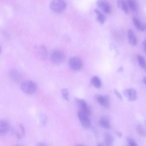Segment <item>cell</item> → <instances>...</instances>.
<instances>
[{
  "mask_svg": "<svg viewBox=\"0 0 146 146\" xmlns=\"http://www.w3.org/2000/svg\"><path fill=\"white\" fill-rule=\"evenodd\" d=\"M14 131L16 137L18 139H22L25 136V129L23 126L21 124H18L15 126Z\"/></svg>",
  "mask_w": 146,
  "mask_h": 146,
  "instance_id": "8fae6325",
  "label": "cell"
},
{
  "mask_svg": "<svg viewBox=\"0 0 146 146\" xmlns=\"http://www.w3.org/2000/svg\"><path fill=\"white\" fill-rule=\"evenodd\" d=\"M37 145L38 146H45L46 145L44 143H39L37 144Z\"/></svg>",
  "mask_w": 146,
  "mask_h": 146,
  "instance_id": "4dcf8cb0",
  "label": "cell"
},
{
  "mask_svg": "<svg viewBox=\"0 0 146 146\" xmlns=\"http://www.w3.org/2000/svg\"><path fill=\"white\" fill-rule=\"evenodd\" d=\"M9 128V125L7 121L4 120L0 121V135H3L5 134Z\"/></svg>",
  "mask_w": 146,
  "mask_h": 146,
  "instance_id": "7c38bea8",
  "label": "cell"
},
{
  "mask_svg": "<svg viewBox=\"0 0 146 146\" xmlns=\"http://www.w3.org/2000/svg\"><path fill=\"white\" fill-rule=\"evenodd\" d=\"M37 85L34 81L27 80L23 82L21 84V88L22 91L25 93L31 95L36 92Z\"/></svg>",
  "mask_w": 146,
  "mask_h": 146,
  "instance_id": "7a4b0ae2",
  "label": "cell"
},
{
  "mask_svg": "<svg viewBox=\"0 0 146 146\" xmlns=\"http://www.w3.org/2000/svg\"><path fill=\"white\" fill-rule=\"evenodd\" d=\"M94 11L96 15L97 21L100 24H103L106 21L105 16L97 9H95Z\"/></svg>",
  "mask_w": 146,
  "mask_h": 146,
  "instance_id": "9a60e30c",
  "label": "cell"
},
{
  "mask_svg": "<svg viewBox=\"0 0 146 146\" xmlns=\"http://www.w3.org/2000/svg\"><path fill=\"white\" fill-rule=\"evenodd\" d=\"M34 55L38 59L43 60L47 57L48 53L46 47L42 44H37L33 49Z\"/></svg>",
  "mask_w": 146,
  "mask_h": 146,
  "instance_id": "277c9868",
  "label": "cell"
},
{
  "mask_svg": "<svg viewBox=\"0 0 146 146\" xmlns=\"http://www.w3.org/2000/svg\"><path fill=\"white\" fill-rule=\"evenodd\" d=\"M50 5L52 11L58 13H62L66 8V4L64 0H52Z\"/></svg>",
  "mask_w": 146,
  "mask_h": 146,
  "instance_id": "3957f363",
  "label": "cell"
},
{
  "mask_svg": "<svg viewBox=\"0 0 146 146\" xmlns=\"http://www.w3.org/2000/svg\"><path fill=\"white\" fill-rule=\"evenodd\" d=\"M123 70V68L122 66L120 67L118 69H117V72H122Z\"/></svg>",
  "mask_w": 146,
  "mask_h": 146,
  "instance_id": "f1b7e54d",
  "label": "cell"
},
{
  "mask_svg": "<svg viewBox=\"0 0 146 146\" xmlns=\"http://www.w3.org/2000/svg\"><path fill=\"white\" fill-rule=\"evenodd\" d=\"M99 124L102 127L107 129L110 128L111 126L108 120L105 117H102L99 120Z\"/></svg>",
  "mask_w": 146,
  "mask_h": 146,
  "instance_id": "d6986e66",
  "label": "cell"
},
{
  "mask_svg": "<svg viewBox=\"0 0 146 146\" xmlns=\"http://www.w3.org/2000/svg\"><path fill=\"white\" fill-rule=\"evenodd\" d=\"M127 38L129 43L131 45L135 46L137 43L136 37L133 31L130 29L128 30Z\"/></svg>",
  "mask_w": 146,
  "mask_h": 146,
  "instance_id": "5bb4252c",
  "label": "cell"
},
{
  "mask_svg": "<svg viewBox=\"0 0 146 146\" xmlns=\"http://www.w3.org/2000/svg\"><path fill=\"white\" fill-rule=\"evenodd\" d=\"M123 93L125 96L130 101H134L137 98V92L133 88H129L126 89L124 91Z\"/></svg>",
  "mask_w": 146,
  "mask_h": 146,
  "instance_id": "9c48e42d",
  "label": "cell"
},
{
  "mask_svg": "<svg viewBox=\"0 0 146 146\" xmlns=\"http://www.w3.org/2000/svg\"><path fill=\"white\" fill-rule=\"evenodd\" d=\"M39 120L40 123L42 126L45 125L48 121V117L46 114L41 113L39 116Z\"/></svg>",
  "mask_w": 146,
  "mask_h": 146,
  "instance_id": "603a6c76",
  "label": "cell"
},
{
  "mask_svg": "<svg viewBox=\"0 0 146 146\" xmlns=\"http://www.w3.org/2000/svg\"><path fill=\"white\" fill-rule=\"evenodd\" d=\"M117 136L119 137H121L122 136V133L120 132H118L117 133Z\"/></svg>",
  "mask_w": 146,
  "mask_h": 146,
  "instance_id": "f546056e",
  "label": "cell"
},
{
  "mask_svg": "<svg viewBox=\"0 0 146 146\" xmlns=\"http://www.w3.org/2000/svg\"><path fill=\"white\" fill-rule=\"evenodd\" d=\"M114 92L119 100L121 101L122 100L123 98L121 95L117 90L114 89Z\"/></svg>",
  "mask_w": 146,
  "mask_h": 146,
  "instance_id": "4316f807",
  "label": "cell"
},
{
  "mask_svg": "<svg viewBox=\"0 0 146 146\" xmlns=\"http://www.w3.org/2000/svg\"><path fill=\"white\" fill-rule=\"evenodd\" d=\"M138 63L140 66L144 70H146V60L142 56L138 55L137 56Z\"/></svg>",
  "mask_w": 146,
  "mask_h": 146,
  "instance_id": "ffe728a7",
  "label": "cell"
},
{
  "mask_svg": "<svg viewBox=\"0 0 146 146\" xmlns=\"http://www.w3.org/2000/svg\"><path fill=\"white\" fill-rule=\"evenodd\" d=\"M93 85L96 88H100L101 86L102 82L100 78L97 76L92 77L91 80Z\"/></svg>",
  "mask_w": 146,
  "mask_h": 146,
  "instance_id": "7402d4cb",
  "label": "cell"
},
{
  "mask_svg": "<svg viewBox=\"0 0 146 146\" xmlns=\"http://www.w3.org/2000/svg\"><path fill=\"white\" fill-rule=\"evenodd\" d=\"M104 139L105 144L107 146H110L114 141V138L110 134L106 133L104 135Z\"/></svg>",
  "mask_w": 146,
  "mask_h": 146,
  "instance_id": "ac0fdd59",
  "label": "cell"
},
{
  "mask_svg": "<svg viewBox=\"0 0 146 146\" xmlns=\"http://www.w3.org/2000/svg\"><path fill=\"white\" fill-rule=\"evenodd\" d=\"M144 32L146 35V24H144Z\"/></svg>",
  "mask_w": 146,
  "mask_h": 146,
  "instance_id": "d6a6232c",
  "label": "cell"
},
{
  "mask_svg": "<svg viewBox=\"0 0 146 146\" xmlns=\"http://www.w3.org/2000/svg\"><path fill=\"white\" fill-rule=\"evenodd\" d=\"M76 102L82 111L88 116L91 115V111L86 102L83 99L76 98L75 100Z\"/></svg>",
  "mask_w": 146,
  "mask_h": 146,
  "instance_id": "ba28073f",
  "label": "cell"
},
{
  "mask_svg": "<svg viewBox=\"0 0 146 146\" xmlns=\"http://www.w3.org/2000/svg\"><path fill=\"white\" fill-rule=\"evenodd\" d=\"M127 4L133 11L136 12L138 9V6L135 0H127Z\"/></svg>",
  "mask_w": 146,
  "mask_h": 146,
  "instance_id": "44dd1931",
  "label": "cell"
},
{
  "mask_svg": "<svg viewBox=\"0 0 146 146\" xmlns=\"http://www.w3.org/2000/svg\"><path fill=\"white\" fill-rule=\"evenodd\" d=\"M132 21L133 25L139 31L144 32V24H143L137 18L134 17L133 18Z\"/></svg>",
  "mask_w": 146,
  "mask_h": 146,
  "instance_id": "2e32d148",
  "label": "cell"
},
{
  "mask_svg": "<svg viewBox=\"0 0 146 146\" xmlns=\"http://www.w3.org/2000/svg\"><path fill=\"white\" fill-rule=\"evenodd\" d=\"M9 75L11 80L15 82H19L22 78L21 73L16 69H13L10 70L9 72Z\"/></svg>",
  "mask_w": 146,
  "mask_h": 146,
  "instance_id": "30bf717a",
  "label": "cell"
},
{
  "mask_svg": "<svg viewBox=\"0 0 146 146\" xmlns=\"http://www.w3.org/2000/svg\"><path fill=\"white\" fill-rule=\"evenodd\" d=\"M127 142L129 146H137L138 145L136 142L133 139L131 138H128L127 139Z\"/></svg>",
  "mask_w": 146,
  "mask_h": 146,
  "instance_id": "484cf974",
  "label": "cell"
},
{
  "mask_svg": "<svg viewBox=\"0 0 146 146\" xmlns=\"http://www.w3.org/2000/svg\"><path fill=\"white\" fill-rule=\"evenodd\" d=\"M65 58L64 53L60 50H53L50 56V61L53 64H58L63 63Z\"/></svg>",
  "mask_w": 146,
  "mask_h": 146,
  "instance_id": "6da1fadb",
  "label": "cell"
},
{
  "mask_svg": "<svg viewBox=\"0 0 146 146\" xmlns=\"http://www.w3.org/2000/svg\"><path fill=\"white\" fill-rule=\"evenodd\" d=\"M78 117L80 121L85 128H89L91 125V122L88 116L82 110L79 111L77 113Z\"/></svg>",
  "mask_w": 146,
  "mask_h": 146,
  "instance_id": "5b68a950",
  "label": "cell"
},
{
  "mask_svg": "<svg viewBox=\"0 0 146 146\" xmlns=\"http://www.w3.org/2000/svg\"><path fill=\"white\" fill-rule=\"evenodd\" d=\"M69 65L73 70L77 71L80 69L82 67L83 63L81 59L78 57H73L69 60Z\"/></svg>",
  "mask_w": 146,
  "mask_h": 146,
  "instance_id": "8992f818",
  "label": "cell"
},
{
  "mask_svg": "<svg viewBox=\"0 0 146 146\" xmlns=\"http://www.w3.org/2000/svg\"><path fill=\"white\" fill-rule=\"evenodd\" d=\"M61 93L63 98L67 101H69V93L68 90L66 88H64L61 90Z\"/></svg>",
  "mask_w": 146,
  "mask_h": 146,
  "instance_id": "cb8c5ba5",
  "label": "cell"
},
{
  "mask_svg": "<svg viewBox=\"0 0 146 146\" xmlns=\"http://www.w3.org/2000/svg\"><path fill=\"white\" fill-rule=\"evenodd\" d=\"M137 130L138 133L143 136L146 135V131L140 124H139L137 127Z\"/></svg>",
  "mask_w": 146,
  "mask_h": 146,
  "instance_id": "d4e9b609",
  "label": "cell"
},
{
  "mask_svg": "<svg viewBox=\"0 0 146 146\" xmlns=\"http://www.w3.org/2000/svg\"><path fill=\"white\" fill-rule=\"evenodd\" d=\"M98 7L104 13H110L111 11L110 4L104 0H98L96 2Z\"/></svg>",
  "mask_w": 146,
  "mask_h": 146,
  "instance_id": "52a82bcc",
  "label": "cell"
},
{
  "mask_svg": "<svg viewBox=\"0 0 146 146\" xmlns=\"http://www.w3.org/2000/svg\"><path fill=\"white\" fill-rule=\"evenodd\" d=\"M143 82L146 85V76L143 77Z\"/></svg>",
  "mask_w": 146,
  "mask_h": 146,
  "instance_id": "1f68e13d",
  "label": "cell"
},
{
  "mask_svg": "<svg viewBox=\"0 0 146 146\" xmlns=\"http://www.w3.org/2000/svg\"><path fill=\"white\" fill-rule=\"evenodd\" d=\"M97 99L98 102L102 106L106 108L109 107L110 102L107 96L99 95Z\"/></svg>",
  "mask_w": 146,
  "mask_h": 146,
  "instance_id": "4fadbf2b",
  "label": "cell"
},
{
  "mask_svg": "<svg viewBox=\"0 0 146 146\" xmlns=\"http://www.w3.org/2000/svg\"><path fill=\"white\" fill-rule=\"evenodd\" d=\"M118 7L121 9L124 13L128 14L129 13L128 8L127 4L124 0H117Z\"/></svg>",
  "mask_w": 146,
  "mask_h": 146,
  "instance_id": "e0dca14e",
  "label": "cell"
},
{
  "mask_svg": "<svg viewBox=\"0 0 146 146\" xmlns=\"http://www.w3.org/2000/svg\"><path fill=\"white\" fill-rule=\"evenodd\" d=\"M142 45L144 50L146 53V39L143 42Z\"/></svg>",
  "mask_w": 146,
  "mask_h": 146,
  "instance_id": "83f0119b",
  "label": "cell"
}]
</instances>
